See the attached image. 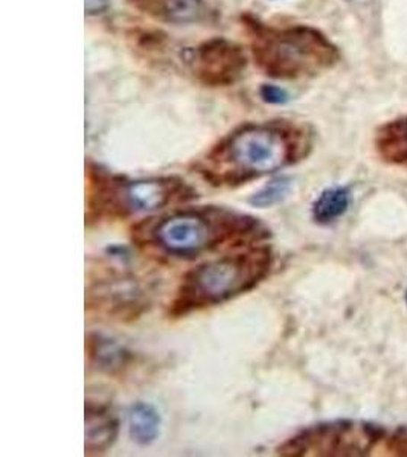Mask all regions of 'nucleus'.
<instances>
[{"instance_id": "nucleus-1", "label": "nucleus", "mask_w": 407, "mask_h": 457, "mask_svg": "<svg viewBox=\"0 0 407 457\" xmlns=\"http://www.w3.org/2000/svg\"><path fill=\"white\" fill-rule=\"evenodd\" d=\"M307 145L303 131L293 125L247 124L209 151L197 170L215 187H236L292 165Z\"/></svg>"}, {"instance_id": "nucleus-2", "label": "nucleus", "mask_w": 407, "mask_h": 457, "mask_svg": "<svg viewBox=\"0 0 407 457\" xmlns=\"http://www.w3.org/2000/svg\"><path fill=\"white\" fill-rule=\"evenodd\" d=\"M267 235L255 217L219 206L183 209L148 228V241L176 258H195L229 241L262 239Z\"/></svg>"}, {"instance_id": "nucleus-3", "label": "nucleus", "mask_w": 407, "mask_h": 457, "mask_svg": "<svg viewBox=\"0 0 407 457\" xmlns=\"http://www.w3.org/2000/svg\"><path fill=\"white\" fill-rule=\"evenodd\" d=\"M271 264L273 255L269 245L206 261L183 278L171 312L174 316L188 314L240 296L266 279Z\"/></svg>"}, {"instance_id": "nucleus-4", "label": "nucleus", "mask_w": 407, "mask_h": 457, "mask_svg": "<svg viewBox=\"0 0 407 457\" xmlns=\"http://www.w3.org/2000/svg\"><path fill=\"white\" fill-rule=\"evenodd\" d=\"M87 221L104 217H126L130 213L154 212L172 202L193 198L191 187L176 177L144 179L126 182L98 167L87 170Z\"/></svg>"}, {"instance_id": "nucleus-5", "label": "nucleus", "mask_w": 407, "mask_h": 457, "mask_svg": "<svg viewBox=\"0 0 407 457\" xmlns=\"http://www.w3.org/2000/svg\"><path fill=\"white\" fill-rule=\"evenodd\" d=\"M252 53L262 71L273 79H299L335 64L337 51L313 28L267 29L255 27Z\"/></svg>"}, {"instance_id": "nucleus-6", "label": "nucleus", "mask_w": 407, "mask_h": 457, "mask_svg": "<svg viewBox=\"0 0 407 457\" xmlns=\"http://www.w3.org/2000/svg\"><path fill=\"white\" fill-rule=\"evenodd\" d=\"M193 69L200 81L208 86H229L245 69V55L238 45L214 38L194 51Z\"/></svg>"}, {"instance_id": "nucleus-7", "label": "nucleus", "mask_w": 407, "mask_h": 457, "mask_svg": "<svg viewBox=\"0 0 407 457\" xmlns=\"http://www.w3.org/2000/svg\"><path fill=\"white\" fill-rule=\"evenodd\" d=\"M120 433V421L109 405L86 404V454L98 456L107 452Z\"/></svg>"}, {"instance_id": "nucleus-8", "label": "nucleus", "mask_w": 407, "mask_h": 457, "mask_svg": "<svg viewBox=\"0 0 407 457\" xmlns=\"http://www.w3.org/2000/svg\"><path fill=\"white\" fill-rule=\"evenodd\" d=\"M145 10L172 23H193L204 17V0H141Z\"/></svg>"}, {"instance_id": "nucleus-9", "label": "nucleus", "mask_w": 407, "mask_h": 457, "mask_svg": "<svg viewBox=\"0 0 407 457\" xmlns=\"http://www.w3.org/2000/svg\"><path fill=\"white\" fill-rule=\"evenodd\" d=\"M161 415L154 405L148 403H136L129 411V430L130 436L139 445H150L161 433Z\"/></svg>"}, {"instance_id": "nucleus-10", "label": "nucleus", "mask_w": 407, "mask_h": 457, "mask_svg": "<svg viewBox=\"0 0 407 457\" xmlns=\"http://www.w3.org/2000/svg\"><path fill=\"white\" fill-rule=\"evenodd\" d=\"M87 353L92 363L100 370L115 372L124 368L129 353L120 345L100 334H90L87 338Z\"/></svg>"}, {"instance_id": "nucleus-11", "label": "nucleus", "mask_w": 407, "mask_h": 457, "mask_svg": "<svg viewBox=\"0 0 407 457\" xmlns=\"http://www.w3.org/2000/svg\"><path fill=\"white\" fill-rule=\"evenodd\" d=\"M350 187H333L325 189L313 204V219L319 224L335 223L344 217L351 206Z\"/></svg>"}, {"instance_id": "nucleus-12", "label": "nucleus", "mask_w": 407, "mask_h": 457, "mask_svg": "<svg viewBox=\"0 0 407 457\" xmlns=\"http://www.w3.org/2000/svg\"><path fill=\"white\" fill-rule=\"evenodd\" d=\"M292 179L288 177H278L273 179L271 182L267 183L266 187H262L258 193L252 195L251 203L253 208H271L278 203H281L284 198L287 197L292 191Z\"/></svg>"}, {"instance_id": "nucleus-13", "label": "nucleus", "mask_w": 407, "mask_h": 457, "mask_svg": "<svg viewBox=\"0 0 407 457\" xmlns=\"http://www.w3.org/2000/svg\"><path fill=\"white\" fill-rule=\"evenodd\" d=\"M262 101H266L269 104L273 105H281L286 104L290 96H288L287 90H284V88L278 87V86H262Z\"/></svg>"}, {"instance_id": "nucleus-14", "label": "nucleus", "mask_w": 407, "mask_h": 457, "mask_svg": "<svg viewBox=\"0 0 407 457\" xmlns=\"http://www.w3.org/2000/svg\"><path fill=\"white\" fill-rule=\"evenodd\" d=\"M84 5H86V12L94 16V14L104 12L109 8V0H86Z\"/></svg>"}, {"instance_id": "nucleus-15", "label": "nucleus", "mask_w": 407, "mask_h": 457, "mask_svg": "<svg viewBox=\"0 0 407 457\" xmlns=\"http://www.w3.org/2000/svg\"><path fill=\"white\" fill-rule=\"evenodd\" d=\"M406 301H407V293H406Z\"/></svg>"}, {"instance_id": "nucleus-16", "label": "nucleus", "mask_w": 407, "mask_h": 457, "mask_svg": "<svg viewBox=\"0 0 407 457\" xmlns=\"http://www.w3.org/2000/svg\"><path fill=\"white\" fill-rule=\"evenodd\" d=\"M406 136H407V129H406Z\"/></svg>"}]
</instances>
